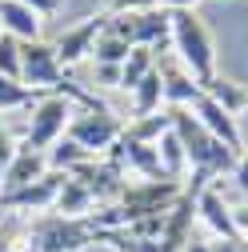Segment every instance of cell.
Returning <instances> with one entry per match:
<instances>
[{
	"label": "cell",
	"instance_id": "6da1fadb",
	"mask_svg": "<svg viewBox=\"0 0 248 252\" xmlns=\"http://www.w3.org/2000/svg\"><path fill=\"white\" fill-rule=\"evenodd\" d=\"M172 112V132L184 144V156H188V168L192 172H208V176H224L236 168V156L224 140H216L204 124L192 116V108H168Z\"/></svg>",
	"mask_w": 248,
	"mask_h": 252
},
{
	"label": "cell",
	"instance_id": "7a4b0ae2",
	"mask_svg": "<svg viewBox=\"0 0 248 252\" xmlns=\"http://www.w3.org/2000/svg\"><path fill=\"white\" fill-rule=\"evenodd\" d=\"M172 48H176V60L192 72V80L200 88L216 76V44H212V32H208V24L192 8L172 12Z\"/></svg>",
	"mask_w": 248,
	"mask_h": 252
},
{
	"label": "cell",
	"instance_id": "3957f363",
	"mask_svg": "<svg viewBox=\"0 0 248 252\" xmlns=\"http://www.w3.org/2000/svg\"><path fill=\"white\" fill-rule=\"evenodd\" d=\"M100 240V228L88 216H36L28 224V252H88Z\"/></svg>",
	"mask_w": 248,
	"mask_h": 252
},
{
	"label": "cell",
	"instance_id": "277c9868",
	"mask_svg": "<svg viewBox=\"0 0 248 252\" xmlns=\"http://www.w3.org/2000/svg\"><path fill=\"white\" fill-rule=\"evenodd\" d=\"M68 140H76L84 152L92 156H104L120 136H124V120L112 112V108H76L68 128H64Z\"/></svg>",
	"mask_w": 248,
	"mask_h": 252
},
{
	"label": "cell",
	"instance_id": "5b68a950",
	"mask_svg": "<svg viewBox=\"0 0 248 252\" xmlns=\"http://www.w3.org/2000/svg\"><path fill=\"white\" fill-rule=\"evenodd\" d=\"M72 112H76V104H72L68 96H60V92H48L44 100L32 104V120H28V128H24V144L48 152L60 136H64Z\"/></svg>",
	"mask_w": 248,
	"mask_h": 252
},
{
	"label": "cell",
	"instance_id": "8992f818",
	"mask_svg": "<svg viewBox=\"0 0 248 252\" xmlns=\"http://www.w3.org/2000/svg\"><path fill=\"white\" fill-rule=\"evenodd\" d=\"M184 192V180H136V184H124V192H120V208L128 212V220L136 216H152V212H168Z\"/></svg>",
	"mask_w": 248,
	"mask_h": 252
},
{
	"label": "cell",
	"instance_id": "52a82bcc",
	"mask_svg": "<svg viewBox=\"0 0 248 252\" xmlns=\"http://www.w3.org/2000/svg\"><path fill=\"white\" fill-rule=\"evenodd\" d=\"M20 84L36 88V92H60L68 84V76H64V68H60L52 44H44V40L20 44Z\"/></svg>",
	"mask_w": 248,
	"mask_h": 252
},
{
	"label": "cell",
	"instance_id": "ba28073f",
	"mask_svg": "<svg viewBox=\"0 0 248 252\" xmlns=\"http://www.w3.org/2000/svg\"><path fill=\"white\" fill-rule=\"evenodd\" d=\"M104 20H108V12H104V16H88V20L72 24L68 32H60V40L52 44V48H56V60H60V68H72V64H80L84 56H92V40L100 36Z\"/></svg>",
	"mask_w": 248,
	"mask_h": 252
},
{
	"label": "cell",
	"instance_id": "9c48e42d",
	"mask_svg": "<svg viewBox=\"0 0 248 252\" xmlns=\"http://www.w3.org/2000/svg\"><path fill=\"white\" fill-rule=\"evenodd\" d=\"M60 180H64V172H44L40 180H32L28 188H20V192H0V208H20V212H52L56 204V192H60Z\"/></svg>",
	"mask_w": 248,
	"mask_h": 252
},
{
	"label": "cell",
	"instance_id": "30bf717a",
	"mask_svg": "<svg viewBox=\"0 0 248 252\" xmlns=\"http://www.w3.org/2000/svg\"><path fill=\"white\" fill-rule=\"evenodd\" d=\"M44 172H52V168H48V152H44V148H28V144H20V148L12 152L8 168H4L0 192H20V188H28L32 180H40Z\"/></svg>",
	"mask_w": 248,
	"mask_h": 252
},
{
	"label": "cell",
	"instance_id": "8fae6325",
	"mask_svg": "<svg viewBox=\"0 0 248 252\" xmlns=\"http://www.w3.org/2000/svg\"><path fill=\"white\" fill-rule=\"evenodd\" d=\"M196 220H204V228L216 240H236V224H232V208L224 200V192L216 184H204L196 196Z\"/></svg>",
	"mask_w": 248,
	"mask_h": 252
},
{
	"label": "cell",
	"instance_id": "7c38bea8",
	"mask_svg": "<svg viewBox=\"0 0 248 252\" xmlns=\"http://www.w3.org/2000/svg\"><path fill=\"white\" fill-rule=\"evenodd\" d=\"M132 16V44L136 48H152L164 52L172 44V12L164 8H144V12H128Z\"/></svg>",
	"mask_w": 248,
	"mask_h": 252
},
{
	"label": "cell",
	"instance_id": "4fadbf2b",
	"mask_svg": "<svg viewBox=\"0 0 248 252\" xmlns=\"http://www.w3.org/2000/svg\"><path fill=\"white\" fill-rule=\"evenodd\" d=\"M156 72L164 80V104L168 108H192V100L204 92L180 60H156Z\"/></svg>",
	"mask_w": 248,
	"mask_h": 252
},
{
	"label": "cell",
	"instance_id": "5bb4252c",
	"mask_svg": "<svg viewBox=\"0 0 248 252\" xmlns=\"http://www.w3.org/2000/svg\"><path fill=\"white\" fill-rule=\"evenodd\" d=\"M192 116L204 124V128H208L216 140H224L232 152H240V148H244V140H240V128H236V116H228V112H224L220 104H216V100H208L204 92L192 100Z\"/></svg>",
	"mask_w": 248,
	"mask_h": 252
},
{
	"label": "cell",
	"instance_id": "9a60e30c",
	"mask_svg": "<svg viewBox=\"0 0 248 252\" xmlns=\"http://www.w3.org/2000/svg\"><path fill=\"white\" fill-rule=\"evenodd\" d=\"M40 12H32L28 4H20V0H0V28H4L8 36H16L20 44L28 40H40Z\"/></svg>",
	"mask_w": 248,
	"mask_h": 252
},
{
	"label": "cell",
	"instance_id": "2e32d148",
	"mask_svg": "<svg viewBox=\"0 0 248 252\" xmlns=\"http://www.w3.org/2000/svg\"><path fill=\"white\" fill-rule=\"evenodd\" d=\"M92 192L76 180V176H64L60 180V192H56V204H52V212H60V216H92Z\"/></svg>",
	"mask_w": 248,
	"mask_h": 252
},
{
	"label": "cell",
	"instance_id": "e0dca14e",
	"mask_svg": "<svg viewBox=\"0 0 248 252\" xmlns=\"http://www.w3.org/2000/svg\"><path fill=\"white\" fill-rule=\"evenodd\" d=\"M92 160H100V156H92V152H84L76 140H68V136H60L52 148H48V168L52 172H64V176H72V172H80L84 164H92Z\"/></svg>",
	"mask_w": 248,
	"mask_h": 252
},
{
	"label": "cell",
	"instance_id": "ac0fdd59",
	"mask_svg": "<svg viewBox=\"0 0 248 252\" xmlns=\"http://www.w3.org/2000/svg\"><path fill=\"white\" fill-rule=\"evenodd\" d=\"M204 96L216 100L228 116L248 112V92H244V84H236V80H228V76H212V80L204 84Z\"/></svg>",
	"mask_w": 248,
	"mask_h": 252
},
{
	"label": "cell",
	"instance_id": "d6986e66",
	"mask_svg": "<svg viewBox=\"0 0 248 252\" xmlns=\"http://www.w3.org/2000/svg\"><path fill=\"white\" fill-rule=\"evenodd\" d=\"M168 128H172V112L160 108V112H152V116H136V120H128V124H124V136L136 140V144H156Z\"/></svg>",
	"mask_w": 248,
	"mask_h": 252
},
{
	"label": "cell",
	"instance_id": "ffe728a7",
	"mask_svg": "<svg viewBox=\"0 0 248 252\" xmlns=\"http://www.w3.org/2000/svg\"><path fill=\"white\" fill-rule=\"evenodd\" d=\"M160 108H168V104H164V80H160L156 68H152V72L132 88V112H136V116H152V112H160Z\"/></svg>",
	"mask_w": 248,
	"mask_h": 252
},
{
	"label": "cell",
	"instance_id": "44dd1931",
	"mask_svg": "<svg viewBox=\"0 0 248 252\" xmlns=\"http://www.w3.org/2000/svg\"><path fill=\"white\" fill-rule=\"evenodd\" d=\"M136 44H128L120 32H112L108 28V20H104V28H100V36L92 40V60L96 64H124V56H128Z\"/></svg>",
	"mask_w": 248,
	"mask_h": 252
},
{
	"label": "cell",
	"instance_id": "7402d4cb",
	"mask_svg": "<svg viewBox=\"0 0 248 252\" xmlns=\"http://www.w3.org/2000/svg\"><path fill=\"white\" fill-rule=\"evenodd\" d=\"M152 68H156V52H152V48H132L128 56H124V64H120V88L132 92Z\"/></svg>",
	"mask_w": 248,
	"mask_h": 252
},
{
	"label": "cell",
	"instance_id": "603a6c76",
	"mask_svg": "<svg viewBox=\"0 0 248 252\" xmlns=\"http://www.w3.org/2000/svg\"><path fill=\"white\" fill-rule=\"evenodd\" d=\"M156 156H160V168H164V176H172V180H180L184 172H188V156H184V144H180V136L168 128L160 140H156Z\"/></svg>",
	"mask_w": 248,
	"mask_h": 252
},
{
	"label": "cell",
	"instance_id": "cb8c5ba5",
	"mask_svg": "<svg viewBox=\"0 0 248 252\" xmlns=\"http://www.w3.org/2000/svg\"><path fill=\"white\" fill-rule=\"evenodd\" d=\"M48 92H36V88H28L20 80H8V76H0V112H20V108H32L36 100H44Z\"/></svg>",
	"mask_w": 248,
	"mask_h": 252
},
{
	"label": "cell",
	"instance_id": "d4e9b609",
	"mask_svg": "<svg viewBox=\"0 0 248 252\" xmlns=\"http://www.w3.org/2000/svg\"><path fill=\"white\" fill-rule=\"evenodd\" d=\"M0 76L20 80V40L16 36H0Z\"/></svg>",
	"mask_w": 248,
	"mask_h": 252
},
{
	"label": "cell",
	"instance_id": "484cf974",
	"mask_svg": "<svg viewBox=\"0 0 248 252\" xmlns=\"http://www.w3.org/2000/svg\"><path fill=\"white\" fill-rule=\"evenodd\" d=\"M144 8H156V0H108V16H120V12H144Z\"/></svg>",
	"mask_w": 248,
	"mask_h": 252
},
{
	"label": "cell",
	"instance_id": "4316f807",
	"mask_svg": "<svg viewBox=\"0 0 248 252\" xmlns=\"http://www.w3.org/2000/svg\"><path fill=\"white\" fill-rule=\"evenodd\" d=\"M232 208V224H236V236L240 240H248V196L240 200V204H228Z\"/></svg>",
	"mask_w": 248,
	"mask_h": 252
},
{
	"label": "cell",
	"instance_id": "83f0119b",
	"mask_svg": "<svg viewBox=\"0 0 248 252\" xmlns=\"http://www.w3.org/2000/svg\"><path fill=\"white\" fill-rule=\"evenodd\" d=\"M232 180H236V188H240V196H248V148L236 156V168H232Z\"/></svg>",
	"mask_w": 248,
	"mask_h": 252
},
{
	"label": "cell",
	"instance_id": "f1b7e54d",
	"mask_svg": "<svg viewBox=\"0 0 248 252\" xmlns=\"http://www.w3.org/2000/svg\"><path fill=\"white\" fill-rule=\"evenodd\" d=\"M208 252H248V240H208Z\"/></svg>",
	"mask_w": 248,
	"mask_h": 252
},
{
	"label": "cell",
	"instance_id": "f546056e",
	"mask_svg": "<svg viewBox=\"0 0 248 252\" xmlns=\"http://www.w3.org/2000/svg\"><path fill=\"white\" fill-rule=\"evenodd\" d=\"M96 80H100V84L120 88V64H96Z\"/></svg>",
	"mask_w": 248,
	"mask_h": 252
},
{
	"label": "cell",
	"instance_id": "4dcf8cb0",
	"mask_svg": "<svg viewBox=\"0 0 248 252\" xmlns=\"http://www.w3.org/2000/svg\"><path fill=\"white\" fill-rule=\"evenodd\" d=\"M196 4H204V0H156V8H164V12H184V8L196 12Z\"/></svg>",
	"mask_w": 248,
	"mask_h": 252
},
{
	"label": "cell",
	"instance_id": "1f68e13d",
	"mask_svg": "<svg viewBox=\"0 0 248 252\" xmlns=\"http://www.w3.org/2000/svg\"><path fill=\"white\" fill-rule=\"evenodd\" d=\"M20 4H28V8H32V12H40V16L60 12V0H20Z\"/></svg>",
	"mask_w": 248,
	"mask_h": 252
},
{
	"label": "cell",
	"instance_id": "d6a6232c",
	"mask_svg": "<svg viewBox=\"0 0 248 252\" xmlns=\"http://www.w3.org/2000/svg\"><path fill=\"white\" fill-rule=\"evenodd\" d=\"M0 36H4V28H0Z\"/></svg>",
	"mask_w": 248,
	"mask_h": 252
}]
</instances>
